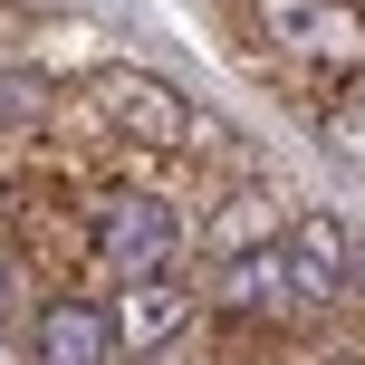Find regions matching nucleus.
I'll list each match as a JSON object with an SVG mask.
<instances>
[{
    "mask_svg": "<svg viewBox=\"0 0 365 365\" xmlns=\"http://www.w3.org/2000/svg\"><path fill=\"white\" fill-rule=\"evenodd\" d=\"M182 250H192V221L182 202L145 192V182H115V192H87V259L115 279H182Z\"/></svg>",
    "mask_w": 365,
    "mask_h": 365,
    "instance_id": "nucleus-1",
    "label": "nucleus"
},
{
    "mask_svg": "<svg viewBox=\"0 0 365 365\" xmlns=\"http://www.w3.org/2000/svg\"><path fill=\"white\" fill-rule=\"evenodd\" d=\"M240 10H250V29L269 38L279 58H298V68H336V77L365 68V10L356 0H240Z\"/></svg>",
    "mask_w": 365,
    "mask_h": 365,
    "instance_id": "nucleus-2",
    "label": "nucleus"
},
{
    "mask_svg": "<svg viewBox=\"0 0 365 365\" xmlns=\"http://www.w3.org/2000/svg\"><path fill=\"white\" fill-rule=\"evenodd\" d=\"M212 308L231 327H308V289H298L289 240H259V250L212 259Z\"/></svg>",
    "mask_w": 365,
    "mask_h": 365,
    "instance_id": "nucleus-3",
    "label": "nucleus"
},
{
    "mask_svg": "<svg viewBox=\"0 0 365 365\" xmlns=\"http://www.w3.org/2000/svg\"><path fill=\"white\" fill-rule=\"evenodd\" d=\"M87 106H96L106 135H125V145H145V154H173L182 125H192V96L164 87V77H145V68H96L87 77Z\"/></svg>",
    "mask_w": 365,
    "mask_h": 365,
    "instance_id": "nucleus-4",
    "label": "nucleus"
},
{
    "mask_svg": "<svg viewBox=\"0 0 365 365\" xmlns=\"http://www.w3.org/2000/svg\"><path fill=\"white\" fill-rule=\"evenodd\" d=\"M106 327H115V356H173L202 327V289L192 279H115Z\"/></svg>",
    "mask_w": 365,
    "mask_h": 365,
    "instance_id": "nucleus-5",
    "label": "nucleus"
},
{
    "mask_svg": "<svg viewBox=\"0 0 365 365\" xmlns=\"http://www.w3.org/2000/svg\"><path fill=\"white\" fill-rule=\"evenodd\" d=\"M29 365H125L115 356V327H106V298H48L29 317Z\"/></svg>",
    "mask_w": 365,
    "mask_h": 365,
    "instance_id": "nucleus-6",
    "label": "nucleus"
},
{
    "mask_svg": "<svg viewBox=\"0 0 365 365\" xmlns=\"http://www.w3.org/2000/svg\"><path fill=\"white\" fill-rule=\"evenodd\" d=\"M269 231H279V212H269V173H240L231 192H221V212H212V231H202V250L231 259V250H259Z\"/></svg>",
    "mask_w": 365,
    "mask_h": 365,
    "instance_id": "nucleus-7",
    "label": "nucleus"
},
{
    "mask_svg": "<svg viewBox=\"0 0 365 365\" xmlns=\"http://www.w3.org/2000/svg\"><path fill=\"white\" fill-rule=\"evenodd\" d=\"M38 125H48V77L38 68H0V154L29 145Z\"/></svg>",
    "mask_w": 365,
    "mask_h": 365,
    "instance_id": "nucleus-8",
    "label": "nucleus"
},
{
    "mask_svg": "<svg viewBox=\"0 0 365 365\" xmlns=\"http://www.w3.org/2000/svg\"><path fill=\"white\" fill-rule=\"evenodd\" d=\"M327 145H336V164H346V173L365 182V68L346 77V96L327 106Z\"/></svg>",
    "mask_w": 365,
    "mask_h": 365,
    "instance_id": "nucleus-9",
    "label": "nucleus"
},
{
    "mask_svg": "<svg viewBox=\"0 0 365 365\" xmlns=\"http://www.w3.org/2000/svg\"><path fill=\"white\" fill-rule=\"evenodd\" d=\"M10 308H19V269H10V250H0V327H10Z\"/></svg>",
    "mask_w": 365,
    "mask_h": 365,
    "instance_id": "nucleus-10",
    "label": "nucleus"
},
{
    "mask_svg": "<svg viewBox=\"0 0 365 365\" xmlns=\"http://www.w3.org/2000/svg\"><path fill=\"white\" fill-rule=\"evenodd\" d=\"M0 365H29V346H19V336H10V327H0Z\"/></svg>",
    "mask_w": 365,
    "mask_h": 365,
    "instance_id": "nucleus-11",
    "label": "nucleus"
},
{
    "mask_svg": "<svg viewBox=\"0 0 365 365\" xmlns=\"http://www.w3.org/2000/svg\"><path fill=\"white\" fill-rule=\"evenodd\" d=\"M356 289H365V231H356Z\"/></svg>",
    "mask_w": 365,
    "mask_h": 365,
    "instance_id": "nucleus-12",
    "label": "nucleus"
}]
</instances>
